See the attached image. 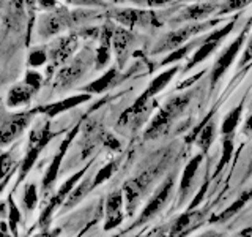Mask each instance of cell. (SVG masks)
I'll use <instances>...</instances> for the list:
<instances>
[{
    "label": "cell",
    "instance_id": "obj_41",
    "mask_svg": "<svg viewBox=\"0 0 252 237\" xmlns=\"http://www.w3.org/2000/svg\"><path fill=\"white\" fill-rule=\"evenodd\" d=\"M197 237H222V234L218 233V231H215V229H210V231H205L203 234L197 236Z\"/></svg>",
    "mask_w": 252,
    "mask_h": 237
},
{
    "label": "cell",
    "instance_id": "obj_10",
    "mask_svg": "<svg viewBox=\"0 0 252 237\" xmlns=\"http://www.w3.org/2000/svg\"><path fill=\"white\" fill-rule=\"evenodd\" d=\"M54 136H55V133L51 130V122L49 120L36 125L35 128L32 130L30 138H29L27 155H26V160H24V163H22L21 176H24V174H26L32 168V166H33L39 152H41V150L46 147L47 142H49Z\"/></svg>",
    "mask_w": 252,
    "mask_h": 237
},
{
    "label": "cell",
    "instance_id": "obj_33",
    "mask_svg": "<svg viewBox=\"0 0 252 237\" xmlns=\"http://www.w3.org/2000/svg\"><path fill=\"white\" fill-rule=\"evenodd\" d=\"M251 62H252V34L249 37V41H248L246 47H244V51H243V55H241L240 63H238V70H243Z\"/></svg>",
    "mask_w": 252,
    "mask_h": 237
},
{
    "label": "cell",
    "instance_id": "obj_25",
    "mask_svg": "<svg viewBox=\"0 0 252 237\" xmlns=\"http://www.w3.org/2000/svg\"><path fill=\"white\" fill-rule=\"evenodd\" d=\"M249 201H252V185L248 188V190H244V193L236 199L230 207H227L224 212H220L218 217H213L211 218V221H225L227 218H230V217H233L236 212H240L244 205H246Z\"/></svg>",
    "mask_w": 252,
    "mask_h": 237
},
{
    "label": "cell",
    "instance_id": "obj_26",
    "mask_svg": "<svg viewBox=\"0 0 252 237\" xmlns=\"http://www.w3.org/2000/svg\"><path fill=\"white\" fill-rule=\"evenodd\" d=\"M49 62V54H47V46H36L32 47L27 55V65L29 68H41L46 67Z\"/></svg>",
    "mask_w": 252,
    "mask_h": 237
},
{
    "label": "cell",
    "instance_id": "obj_19",
    "mask_svg": "<svg viewBox=\"0 0 252 237\" xmlns=\"http://www.w3.org/2000/svg\"><path fill=\"white\" fill-rule=\"evenodd\" d=\"M118 78H120V68H118V67H110L98 79H94V81H92L87 85H84L81 90L85 92V93H90V95L104 93L106 90L112 89V87L118 82Z\"/></svg>",
    "mask_w": 252,
    "mask_h": 237
},
{
    "label": "cell",
    "instance_id": "obj_27",
    "mask_svg": "<svg viewBox=\"0 0 252 237\" xmlns=\"http://www.w3.org/2000/svg\"><path fill=\"white\" fill-rule=\"evenodd\" d=\"M233 149H235V142H233L232 134L224 136V139H222V157H220V160H219V163L216 166V171H215V174H213V177H216L218 174L225 168V164L230 161Z\"/></svg>",
    "mask_w": 252,
    "mask_h": 237
},
{
    "label": "cell",
    "instance_id": "obj_18",
    "mask_svg": "<svg viewBox=\"0 0 252 237\" xmlns=\"http://www.w3.org/2000/svg\"><path fill=\"white\" fill-rule=\"evenodd\" d=\"M35 92L30 89V87L21 81L13 84L6 92V98H5V105L8 109H21L30 105L32 98H33Z\"/></svg>",
    "mask_w": 252,
    "mask_h": 237
},
{
    "label": "cell",
    "instance_id": "obj_45",
    "mask_svg": "<svg viewBox=\"0 0 252 237\" xmlns=\"http://www.w3.org/2000/svg\"><path fill=\"white\" fill-rule=\"evenodd\" d=\"M251 109H252V101H251Z\"/></svg>",
    "mask_w": 252,
    "mask_h": 237
},
{
    "label": "cell",
    "instance_id": "obj_11",
    "mask_svg": "<svg viewBox=\"0 0 252 237\" xmlns=\"http://www.w3.org/2000/svg\"><path fill=\"white\" fill-rule=\"evenodd\" d=\"M222 0H199L180 10L173 22H202L207 21L210 16L218 14V10Z\"/></svg>",
    "mask_w": 252,
    "mask_h": 237
},
{
    "label": "cell",
    "instance_id": "obj_9",
    "mask_svg": "<svg viewBox=\"0 0 252 237\" xmlns=\"http://www.w3.org/2000/svg\"><path fill=\"white\" fill-rule=\"evenodd\" d=\"M38 109L21 111V113H3L0 111V146L5 147L19 136L30 125Z\"/></svg>",
    "mask_w": 252,
    "mask_h": 237
},
{
    "label": "cell",
    "instance_id": "obj_31",
    "mask_svg": "<svg viewBox=\"0 0 252 237\" xmlns=\"http://www.w3.org/2000/svg\"><path fill=\"white\" fill-rule=\"evenodd\" d=\"M65 5H73L77 8H106V0H60Z\"/></svg>",
    "mask_w": 252,
    "mask_h": 237
},
{
    "label": "cell",
    "instance_id": "obj_1",
    "mask_svg": "<svg viewBox=\"0 0 252 237\" xmlns=\"http://www.w3.org/2000/svg\"><path fill=\"white\" fill-rule=\"evenodd\" d=\"M96 8L68 10L65 5L49 13H41L36 21V35L43 40H52L74 27H85L87 22L98 18Z\"/></svg>",
    "mask_w": 252,
    "mask_h": 237
},
{
    "label": "cell",
    "instance_id": "obj_4",
    "mask_svg": "<svg viewBox=\"0 0 252 237\" xmlns=\"http://www.w3.org/2000/svg\"><path fill=\"white\" fill-rule=\"evenodd\" d=\"M218 24H222V19H207L202 22H186L185 26H181L175 30L169 32L164 37H161L155 46L152 47V54H162V52H170L177 47L183 46L189 40L194 37H200L203 32L208 29H213Z\"/></svg>",
    "mask_w": 252,
    "mask_h": 237
},
{
    "label": "cell",
    "instance_id": "obj_32",
    "mask_svg": "<svg viewBox=\"0 0 252 237\" xmlns=\"http://www.w3.org/2000/svg\"><path fill=\"white\" fill-rule=\"evenodd\" d=\"M63 3L60 0H36V8L41 13H49V11H54L60 8Z\"/></svg>",
    "mask_w": 252,
    "mask_h": 237
},
{
    "label": "cell",
    "instance_id": "obj_28",
    "mask_svg": "<svg viewBox=\"0 0 252 237\" xmlns=\"http://www.w3.org/2000/svg\"><path fill=\"white\" fill-rule=\"evenodd\" d=\"M22 81L26 82L35 93H38L39 89H41L43 82H44V75L41 73V71L35 70V68H29L26 73H24Z\"/></svg>",
    "mask_w": 252,
    "mask_h": 237
},
{
    "label": "cell",
    "instance_id": "obj_43",
    "mask_svg": "<svg viewBox=\"0 0 252 237\" xmlns=\"http://www.w3.org/2000/svg\"><path fill=\"white\" fill-rule=\"evenodd\" d=\"M183 2H199V0H183Z\"/></svg>",
    "mask_w": 252,
    "mask_h": 237
},
{
    "label": "cell",
    "instance_id": "obj_34",
    "mask_svg": "<svg viewBox=\"0 0 252 237\" xmlns=\"http://www.w3.org/2000/svg\"><path fill=\"white\" fill-rule=\"evenodd\" d=\"M132 3L140 5V6H148V8H161L172 3L173 0H131Z\"/></svg>",
    "mask_w": 252,
    "mask_h": 237
},
{
    "label": "cell",
    "instance_id": "obj_36",
    "mask_svg": "<svg viewBox=\"0 0 252 237\" xmlns=\"http://www.w3.org/2000/svg\"><path fill=\"white\" fill-rule=\"evenodd\" d=\"M102 142H104V146L110 150H118L120 149V141H118L115 136L112 134H102Z\"/></svg>",
    "mask_w": 252,
    "mask_h": 237
},
{
    "label": "cell",
    "instance_id": "obj_42",
    "mask_svg": "<svg viewBox=\"0 0 252 237\" xmlns=\"http://www.w3.org/2000/svg\"><path fill=\"white\" fill-rule=\"evenodd\" d=\"M107 2H112V3H120V2H125V0H107Z\"/></svg>",
    "mask_w": 252,
    "mask_h": 237
},
{
    "label": "cell",
    "instance_id": "obj_20",
    "mask_svg": "<svg viewBox=\"0 0 252 237\" xmlns=\"http://www.w3.org/2000/svg\"><path fill=\"white\" fill-rule=\"evenodd\" d=\"M202 160H203V154H197L195 157L191 158V161L185 166L183 174H181V180H180V190H178L180 201H183V198H186L189 188H191L192 182H194V176L200 168Z\"/></svg>",
    "mask_w": 252,
    "mask_h": 237
},
{
    "label": "cell",
    "instance_id": "obj_35",
    "mask_svg": "<svg viewBox=\"0 0 252 237\" xmlns=\"http://www.w3.org/2000/svg\"><path fill=\"white\" fill-rule=\"evenodd\" d=\"M114 169H115V163H109V164H106L104 168H102V169H101V171L98 172L96 179H94V185H96V184H101L102 180L109 179L110 176H112Z\"/></svg>",
    "mask_w": 252,
    "mask_h": 237
},
{
    "label": "cell",
    "instance_id": "obj_13",
    "mask_svg": "<svg viewBox=\"0 0 252 237\" xmlns=\"http://www.w3.org/2000/svg\"><path fill=\"white\" fill-rule=\"evenodd\" d=\"M215 113H216V109H211L207 114V117L195 126L186 139L188 142H195V146L200 149V154H203V155L210 150L213 141H215V136H216V122L213 120Z\"/></svg>",
    "mask_w": 252,
    "mask_h": 237
},
{
    "label": "cell",
    "instance_id": "obj_16",
    "mask_svg": "<svg viewBox=\"0 0 252 237\" xmlns=\"http://www.w3.org/2000/svg\"><path fill=\"white\" fill-rule=\"evenodd\" d=\"M173 185H175V179H173V176H169L167 179H165L164 184L158 188V192L155 193V196L152 198V199H150V202L147 204V207L144 209V212H142V217L139 220V223H144L145 220L152 218L155 213L159 212V209L165 202H167L169 196L173 190Z\"/></svg>",
    "mask_w": 252,
    "mask_h": 237
},
{
    "label": "cell",
    "instance_id": "obj_22",
    "mask_svg": "<svg viewBox=\"0 0 252 237\" xmlns=\"http://www.w3.org/2000/svg\"><path fill=\"white\" fill-rule=\"evenodd\" d=\"M203 41V37H195L194 40H189L188 43H185L183 46L177 47V49L170 51L165 57L162 59V62L159 63L161 67H167V65H172V63H178L180 60L186 59L189 54L194 52V49H197V47L200 46V43Z\"/></svg>",
    "mask_w": 252,
    "mask_h": 237
},
{
    "label": "cell",
    "instance_id": "obj_23",
    "mask_svg": "<svg viewBox=\"0 0 252 237\" xmlns=\"http://www.w3.org/2000/svg\"><path fill=\"white\" fill-rule=\"evenodd\" d=\"M122 193H112L107 199V223L106 229H112L122 221Z\"/></svg>",
    "mask_w": 252,
    "mask_h": 237
},
{
    "label": "cell",
    "instance_id": "obj_39",
    "mask_svg": "<svg viewBox=\"0 0 252 237\" xmlns=\"http://www.w3.org/2000/svg\"><path fill=\"white\" fill-rule=\"evenodd\" d=\"M243 133L246 134V136H252V114L246 118V122H244Z\"/></svg>",
    "mask_w": 252,
    "mask_h": 237
},
{
    "label": "cell",
    "instance_id": "obj_2",
    "mask_svg": "<svg viewBox=\"0 0 252 237\" xmlns=\"http://www.w3.org/2000/svg\"><path fill=\"white\" fill-rule=\"evenodd\" d=\"M197 92V87H191L189 90L178 93L175 97H170L164 105L159 108V111L155 114L152 122L148 123L147 130L144 133L145 139H156L162 136L164 133H167L172 125L175 123L178 118L185 114V111L189 108L194 95Z\"/></svg>",
    "mask_w": 252,
    "mask_h": 237
},
{
    "label": "cell",
    "instance_id": "obj_15",
    "mask_svg": "<svg viewBox=\"0 0 252 237\" xmlns=\"http://www.w3.org/2000/svg\"><path fill=\"white\" fill-rule=\"evenodd\" d=\"M93 95L90 93H85V92H81L77 95H71V97H66V98H62L59 101H52V103H47V105H43L36 108L38 113H41L47 117H57L60 114H63L65 111H69L73 109L79 105H82L85 101H90Z\"/></svg>",
    "mask_w": 252,
    "mask_h": 237
},
{
    "label": "cell",
    "instance_id": "obj_6",
    "mask_svg": "<svg viewBox=\"0 0 252 237\" xmlns=\"http://www.w3.org/2000/svg\"><path fill=\"white\" fill-rule=\"evenodd\" d=\"M106 18L129 30L134 27H161L159 16L155 11L144 10V8H109L106 11Z\"/></svg>",
    "mask_w": 252,
    "mask_h": 237
},
{
    "label": "cell",
    "instance_id": "obj_8",
    "mask_svg": "<svg viewBox=\"0 0 252 237\" xmlns=\"http://www.w3.org/2000/svg\"><path fill=\"white\" fill-rule=\"evenodd\" d=\"M240 14H241V13L236 14L233 19H230V21H228V22L225 24V26H220L219 29L213 30L210 35H205V37H203V41H202L200 46L194 51L192 57L188 60V65H186L183 70H181V71H183V75H185V73H189V71H192L197 65H200V63H202L203 60H207V59L210 57V55L218 49L219 44L222 43L228 35H230V32L233 30L236 21H238V18H240Z\"/></svg>",
    "mask_w": 252,
    "mask_h": 237
},
{
    "label": "cell",
    "instance_id": "obj_24",
    "mask_svg": "<svg viewBox=\"0 0 252 237\" xmlns=\"http://www.w3.org/2000/svg\"><path fill=\"white\" fill-rule=\"evenodd\" d=\"M244 101L246 100H241L240 105L233 108L230 113L225 116V118L222 120V125H220V133H222V136H228V134H233L236 126H238L241 117H243V113H244Z\"/></svg>",
    "mask_w": 252,
    "mask_h": 237
},
{
    "label": "cell",
    "instance_id": "obj_3",
    "mask_svg": "<svg viewBox=\"0 0 252 237\" xmlns=\"http://www.w3.org/2000/svg\"><path fill=\"white\" fill-rule=\"evenodd\" d=\"M93 63H94V51L90 49V47H85L79 54H74L54 75L55 78L52 79V89H55V92H62L76 85L87 75V71L93 67Z\"/></svg>",
    "mask_w": 252,
    "mask_h": 237
},
{
    "label": "cell",
    "instance_id": "obj_12",
    "mask_svg": "<svg viewBox=\"0 0 252 237\" xmlns=\"http://www.w3.org/2000/svg\"><path fill=\"white\" fill-rule=\"evenodd\" d=\"M115 30V22L106 19L99 29V37H98V47L94 49V65L93 68L96 71L104 70L109 62L110 55H112V37Z\"/></svg>",
    "mask_w": 252,
    "mask_h": 237
},
{
    "label": "cell",
    "instance_id": "obj_30",
    "mask_svg": "<svg viewBox=\"0 0 252 237\" xmlns=\"http://www.w3.org/2000/svg\"><path fill=\"white\" fill-rule=\"evenodd\" d=\"M189 221H191V213H183V215H180L175 223L172 225L170 228V237H180L186 231V228L189 226Z\"/></svg>",
    "mask_w": 252,
    "mask_h": 237
},
{
    "label": "cell",
    "instance_id": "obj_37",
    "mask_svg": "<svg viewBox=\"0 0 252 237\" xmlns=\"http://www.w3.org/2000/svg\"><path fill=\"white\" fill-rule=\"evenodd\" d=\"M207 188H208V180H205V184L200 187V192H199V195H197L195 198H194V201H192V204L189 205V210H192L195 205H199L200 204V201L203 199V196L207 195Z\"/></svg>",
    "mask_w": 252,
    "mask_h": 237
},
{
    "label": "cell",
    "instance_id": "obj_14",
    "mask_svg": "<svg viewBox=\"0 0 252 237\" xmlns=\"http://www.w3.org/2000/svg\"><path fill=\"white\" fill-rule=\"evenodd\" d=\"M134 44V34L126 27L122 26H115L114 30V37H112V51L117 57L118 68H123L126 60L129 57L131 47Z\"/></svg>",
    "mask_w": 252,
    "mask_h": 237
},
{
    "label": "cell",
    "instance_id": "obj_38",
    "mask_svg": "<svg viewBox=\"0 0 252 237\" xmlns=\"http://www.w3.org/2000/svg\"><path fill=\"white\" fill-rule=\"evenodd\" d=\"M10 163H11L10 155H2V157H0V176L5 174L6 169L10 168Z\"/></svg>",
    "mask_w": 252,
    "mask_h": 237
},
{
    "label": "cell",
    "instance_id": "obj_5",
    "mask_svg": "<svg viewBox=\"0 0 252 237\" xmlns=\"http://www.w3.org/2000/svg\"><path fill=\"white\" fill-rule=\"evenodd\" d=\"M79 38H81L79 32H71L66 35L55 37L54 41L47 44V54H49V62L46 65L47 78H52L60 67L73 57L79 46Z\"/></svg>",
    "mask_w": 252,
    "mask_h": 237
},
{
    "label": "cell",
    "instance_id": "obj_21",
    "mask_svg": "<svg viewBox=\"0 0 252 237\" xmlns=\"http://www.w3.org/2000/svg\"><path fill=\"white\" fill-rule=\"evenodd\" d=\"M79 128H81V125H76L74 128L69 131L68 138L62 142V146H60V149H59V154L54 157L52 164L49 166V169H47V172H46V177H44V185H46V187L49 185V184H52L54 179H55V176H57L59 168H60V163H62L63 157H65V154H66V150H68V147H69V144H71V141H73V139L76 138V134H77Z\"/></svg>",
    "mask_w": 252,
    "mask_h": 237
},
{
    "label": "cell",
    "instance_id": "obj_7",
    "mask_svg": "<svg viewBox=\"0 0 252 237\" xmlns=\"http://www.w3.org/2000/svg\"><path fill=\"white\" fill-rule=\"evenodd\" d=\"M251 26H252V18L244 24L243 30L240 32V35L236 37L233 41L228 44L225 49L222 51V54L216 59L215 65H213L211 71H210V87L215 89L218 85V82L222 79V76L227 73V70L232 67V63L235 62V59L238 57V54L241 52L243 46L246 44L249 34H251Z\"/></svg>",
    "mask_w": 252,
    "mask_h": 237
},
{
    "label": "cell",
    "instance_id": "obj_17",
    "mask_svg": "<svg viewBox=\"0 0 252 237\" xmlns=\"http://www.w3.org/2000/svg\"><path fill=\"white\" fill-rule=\"evenodd\" d=\"M178 71H180V65H178V63H175V65L167 68V70H164L162 73L155 76L152 81H150V84L147 85V89L142 92L137 98L142 100V101H152L158 93H161L165 89V87L169 85V82L177 76Z\"/></svg>",
    "mask_w": 252,
    "mask_h": 237
},
{
    "label": "cell",
    "instance_id": "obj_29",
    "mask_svg": "<svg viewBox=\"0 0 252 237\" xmlns=\"http://www.w3.org/2000/svg\"><path fill=\"white\" fill-rule=\"evenodd\" d=\"M252 0H222L218 10V14H227V13H240L244 10Z\"/></svg>",
    "mask_w": 252,
    "mask_h": 237
},
{
    "label": "cell",
    "instance_id": "obj_40",
    "mask_svg": "<svg viewBox=\"0 0 252 237\" xmlns=\"http://www.w3.org/2000/svg\"><path fill=\"white\" fill-rule=\"evenodd\" d=\"M26 3H27L29 11H30V14H32V21H35L33 13H35V10H36V0H26Z\"/></svg>",
    "mask_w": 252,
    "mask_h": 237
},
{
    "label": "cell",
    "instance_id": "obj_44",
    "mask_svg": "<svg viewBox=\"0 0 252 237\" xmlns=\"http://www.w3.org/2000/svg\"><path fill=\"white\" fill-rule=\"evenodd\" d=\"M249 174H252V163H251V168H249V171H248Z\"/></svg>",
    "mask_w": 252,
    "mask_h": 237
}]
</instances>
